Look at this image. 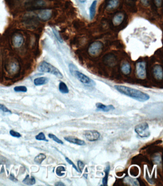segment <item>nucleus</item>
I'll return each mask as SVG.
<instances>
[{
	"instance_id": "obj_14",
	"label": "nucleus",
	"mask_w": 163,
	"mask_h": 186,
	"mask_svg": "<svg viewBox=\"0 0 163 186\" xmlns=\"http://www.w3.org/2000/svg\"><path fill=\"white\" fill-rule=\"evenodd\" d=\"M124 18V15L122 13H119L114 16L113 18V22L115 26H118L120 25L123 22Z\"/></svg>"
},
{
	"instance_id": "obj_7",
	"label": "nucleus",
	"mask_w": 163,
	"mask_h": 186,
	"mask_svg": "<svg viewBox=\"0 0 163 186\" xmlns=\"http://www.w3.org/2000/svg\"><path fill=\"white\" fill-rule=\"evenodd\" d=\"M86 139L90 142L96 141L100 137V134L96 130H86L83 132Z\"/></svg>"
},
{
	"instance_id": "obj_26",
	"label": "nucleus",
	"mask_w": 163,
	"mask_h": 186,
	"mask_svg": "<svg viewBox=\"0 0 163 186\" xmlns=\"http://www.w3.org/2000/svg\"><path fill=\"white\" fill-rule=\"evenodd\" d=\"M14 91L16 92H26L27 91L26 87L24 86H16L14 88Z\"/></svg>"
},
{
	"instance_id": "obj_3",
	"label": "nucleus",
	"mask_w": 163,
	"mask_h": 186,
	"mask_svg": "<svg viewBox=\"0 0 163 186\" xmlns=\"http://www.w3.org/2000/svg\"><path fill=\"white\" fill-rule=\"evenodd\" d=\"M134 130L138 136L141 138L148 137L150 136L149 125L147 122L139 123L135 127Z\"/></svg>"
},
{
	"instance_id": "obj_2",
	"label": "nucleus",
	"mask_w": 163,
	"mask_h": 186,
	"mask_svg": "<svg viewBox=\"0 0 163 186\" xmlns=\"http://www.w3.org/2000/svg\"><path fill=\"white\" fill-rule=\"evenodd\" d=\"M38 70L41 72L53 74L59 79H62L63 77V75L59 69L47 62H42L38 66Z\"/></svg>"
},
{
	"instance_id": "obj_8",
	"label": "nucleus",
	"mask_w": 163,
	"mask_h": 186,
	"mask_svg": "<svg viewBox=\"0 0 163 186\" xmlns=\"http://www.w3.org/2000/svg\"><path fill=\"white\" fill-rule=\"evenodd\" d=\"M52 11L51 9H42L38 11L37 16L38 18L43 21L49 20L52 16Z\"/></svg>"
},
{
	"instance_id": "obj_22",
	"label": "nucleus",
	"mask_w": 163,
	"mask_h": 186,
	"mask_svg": "<svg viewBox=\"0 0 163 186\" xmlns=\"http://www.w3.org/2000/svg\"><path fill=\"white\" fill-rule=\"evenodd\" d=\"M110 170V165H108L104 171L105 175V177L103 179V186H107L108 176H109V174Z\"/></svg>"
},
{
	"instance_id": "obj_15",
	"label": "nucleus",
	"mask_w": 163,
	"mask_h": 186,
	"mask_svg": "<svg viewBox=\"0 0 163 186\" xmlns=\"http://www.w3.org/2000/svg\"><path fill=\"white\" fill-rule=\"evenodd\" d=\"M119 4L120 0H109L106 6V8L108 10H113L117 8Z\"/></svg>"
},
{
	"instance_id": "obj_23",
	"label": "nucleus",
	"mask_w": 163,
	"mask_h": 186,
	"mask_svg": "<svg viewBox=\"0 0 163 186\" xmlns=\"http://www.w3.org/2000/svg\"><path fill=\"white\" fill-rule=\"evenodd\" d=\"M46 158V155L43 153H40L35 157L34 160L37 164H41Z\"/></svg>"
},
{
	"instance_id": "obj_1",
	"label": "nucleus",
	"mask_w": 163,
	"mask_h": 186,
	"mask_svg": "<svg viewBox=\"0 0 163 186\" xmlns=\"http://www.w3.org/2000/svg\"><path fill=\"white\" fill-rule=\"evenodd\" d=\"M114 87L121 94L141 102H144L150 99L148 94L137 89L123 85H115Z\"/></svg>"
},
{
	"instance_id": "obj_28",
	"label": "nucleus",
	"mask_w": 163,
	"mask_h": 186,
	"mask_svg": "<svg viewBox=\"0 0 163 186\" xmlns=\"http://www.w3.org/2000/svg\"><path fill=\"white\" fill-rule=\"evenodd\" d=\"M48 136H49V138H50L51 139H53L54 141L56 142L57 143L62 144V145H63V143H63L62 140H61L60 139H59V138H57L56 136H55V135H53V134H52V133H49V134L48 135Z\"/></svg>"
},
{
	"instance_id": "obj_38",
	"label": "nucleus",
	"mask_w": 163,
	"mask_h": 186,
	"mask_svg": "<svg viewBox=\"0 0 163 186\" xmlns=\"http://www.w3.org/2000/svg\"><path fill=\"white\" fill-rule=\"evenodd\" d=\"M142 3L144 5H148L149 4V0H141Z\"/></svg>"
},
{
	"instance_id": "obj_21",
	"label": "nucleus",
	"mask_w": 163,
	"mask_h": 186,
	"mask_svg": "<svg viewBox=\"0 0 163 186\" xmlns=\"http://www.w3.org/2000/svg\"><path fill=\"white\" fill-rule=\"evenodd\" d=\"M59 90L60 92L63 93V94H67L69 92V90L68 86H66V83L62 82V81L60 82L59 84Z\"/></svg>"
},
{
	"instance_id": "obj_34",
	"label": "nucleus",
	"mask_w": 163,
	"mask_h": 186,
	"mask_svg": "<svg viewBox=\"0 0 163 186\" xmlns=\"http://www.w3.org/2000/svg\"><path fill=\"white\" fill-rule=\"evenodd\" d=\"M69 69H70V73L73 75L74 74V72L75 71H76L75 68L76 67L74 64H72V63H70L69 64Z\"/></svg>"
},
{
	"instance_id": "obj_35",
	"label": "nucleus",
	"mask_w": 163,
	"mask_h": 186,
	"mask_svg": "<svg viewBox=\"0 0 163 186\" xmlns=\"http://www.w3.org/2000/svg\"><path fill=\"white\" fill-rule=\"evenodd\" d=\"M154 2L157 7H161L162 6V0H154Z\"/></svg>"
},
{
	"instance_id": "obj_31",
	"label": "nucleus",
	"mask_w": 163,
	"mask_h": 186,
	"mask_svg": "<svg viewBox=\"0 0 163 186\" xmlns=\"http://www.w3.org/2000/svg\"><path fill=\"white\" fill-rule=\"evenodd\" d=\"M53 33H54V35L55 36L56 39L59 40V41L60 42V43H62L63 42V40H62V38H61L60 36L59 32L55 30V29H53Z\"/></svg>"
},
{
	"instance_id": "obj_24",
	"label": "nucleus",
	"mask_w": 163,
	"mask_h": 186,
	"mask_svg": "<svg viewBox=\"0 0 163 186\" xmlns=\"http://www.w3.org/2000/svg\"><path fill=\"white\" fill-rule=\"evenodd\" d=\"M19 65H18L17 63L16 62H13L11 64L10 66V71L12 73H15L17 71L19 70Z\"/></svg>"
},
{
	"instance_id": "obj_6",
	"label": "nucleus",
	"mask_w": 163,
	"mask_h": 186,
	"mask_svg": "<svg viewBox=\"0 0 163 186\" xmlns=\"http://www.w3.org/2000/svg\"><path fill=\"white\" fill-rule=\"evenodd\" d=\"M136 74L139 79H144L146 77V63L139 62L136 64Z\"/></svg>"
},
{
	"instance_id": "obj_37",
	"label": "nucleus",
	"mask_w": 163,
	"mask_h": 186,
	"mask_svg": "<svg viewBox=\"0 0 163 186\" xmlns=\"http://www.w3.org/2000/svg\"><path fill=\"white\" fill-rule=\"evenodd\" d=\"M55 186H65V185L63 183H62V182L59 181L56 182L55 184Z\"/></svg>"
},
{
	"instance_id": "obj_17",
	"label": "nucleus",
	"mask_w": 163,
	"mask_h": 186,
	"mask_svg": "<svg viewBox=\"0 0 163 186\" xmlns=\"http://www.w3.org/2000/svg\"><path fill=\"white\" fill-rule=\"evenodd\" d=\"M97 4V1L95 0L90 5V19L91 20L93 19L95 15L96 8Z\"/></svg>"
},
{
	"instance_id": "obj_27",
	"label": "nucleus",
	"mask_w": 163,
	"mask_h": 186,
	"mask_svg": "<svg viewBox=\"0 0 163 186\" xmlns=\"http://www.w3.org/2000/svg\"><path fill=\"white\" fill-rule=\"evenodd\" d=\"M36 139L37 140H39V141H45L46 142H49V140L46 139L45 135L43 132L40 133L38 135L36 136Z\"/></svg>"
},
{
	"instance_id": "obj_10",
	"label": "nucleus",
	"mask_w": 163,
	"mask_h": 186,
	"mask_svg": "<svg viewBox=\"0 0 163 186\" xmlns=\"http://www.w3.org/2000/svg\"><path fill=\"white\" fill-rule=\"evenodd\" d=\"M153 74L155 79L158 80L163 79V70L160 65H156L153 68Z\"/></svg>"
},
{
	"instance_id": "obj_5",
	"label": "nucleus",
	"mask_w": 163,
	"mask_h": 186,
	"mask_svg": "<svg viewBox=\"0 0 163 186\" xmlns=\"http://www.w3.org/2000/svg\"><path fill=\"white\" fill-rule=\"evenodd\" d=\"M104 45L103 43L100 41H95L93 42L90 46H89V54L93 56H96L100 54V52L103 50Z\"/></svg>"
},
{
	"instance_id": "obj_16",
	"label": "nucleus",
	"mask_w": 163,
	"mask_h": 186,
	"mask_svg": "<svg viewBox=\"0 0 163 186\" xmlns=\"http://www.w3.org/2000/svg\"><path fill=\"white\" fill-rule=\"evenodd\" d=\"M49 81V79L46 77H39L37 78L34 80V83L35 85L41 86L44 84H46Z\"/></svg>"
},
{
	"instance_id": "obj_25",
	"label": "nucleus",
	"mask_w": 163,
	"mask_h": 186,
	"mask_svg": "<svg viewBox=\"0 0 163 186\" xmlns=\"http://www.w3.org/2000/svg\"><path fill=\"white\" fill-rule=\"evenodd\" d=\"M66 171V169L63 166H59L56 169V175L59 177H62L65 175V173H62V172Z\"/></svg>"
},
{
	"instance_id": "obj_32",
	"label": "nucleus",
	"mask_w": 163,
	"mask_h": 186,
	"mask_svg": "<svg viewBox=\"0 0 163 186\" xmlns=\"http://www.w3.org/2000/svg\"><path fill=\"white\" fill-rule=\"evenodd\" d=\"M0 110L2 111L3 112H9V113H12L10 110H9L5 106L1 103H0Z\"/></svg>"
},
{
	"instance_id": "obj_4",
	"label": "nucleus",
	"mask_w": 163,
	"mask_h": 186,
	"mask_svg": "<svg viewBox=\"0 0 163 186\" xmlns=\"http://www.w3.org/2000/svg\"><path fill=\"white\" fill-rule=\"evenodd\" d=\"M75 76L78 79L80 82L88 86L92 87L96 85V83L93 80L90 79V78L85 75L81 72L76 70L74 72Z\"/></svg>"
},
{
	"instance_id": "obj_12",
	"label": "nucleus",
	"mask_w": 163,
	"mask_h": 186,
	"mask_svg": "<svg viewBox=\"0 0 163 186\" xmlns=\"http://www.w3.org/2000/svg\"><path fill=\"white\" fill-rule=\"evenodd\" d=\"M96 107L99 111H103L104 112H108L109 111H113L115 109L113 105H105L103 103L98 102L96 104Z\"/></svg>"
},
{
	"instance_id": "obj_39",
	"label": "nucleus",
	"mask_w": 163,
	"mask_h": 186,
	"mask_svg": "<svg viewBox=\"0 0 163 186\" xmlns=\"http://www.w3.org/2000/svg\"><path fill=\"white\" fill-rule=\"evenodd\" d=\"M80 1V2H81V3H84L85 2H86V0H79Z\"/></svg>"
},
{
	"instance_id": "obj_19",
	"label": "nucleus",
	"mask_w": 163,
	"mask_h": 186,
	"mask_svg": "<svg viewBox=\"0 0 163 186\" xmlns=\"http://www.w3.org/2000/svg\"><path fill=\"white\" fill-rule=\"evenodd\" d=\"M121 71L125 75H128L131 71V67L128 63H124L121 66Z\"/></svg>"
},
{
	"instance_id": "obj_33",
	"label": "nucleus",
	"mask_w": 163,
	"mask_h": 186,
	"mask_svg": "<svg viewBox=\"0 0 163 186\" xmlns=\"http://www.w3.org/2000/svg\"><path fill=\"white\" fill-rule=\"evenodd\" d=\"M78 169L80 171V173H82V170L84 167V164L81 161H78Z\"/></svg>"
},
{
	"instance_id": "obj_36",
	"label": "nucleus",
	"mask_w": 163,
	"mask_h": 186,
	"mask_svg": "<svg viewBox=\"0 0 163 186\" xmlns=\"http://www.w3.org/2000/svg\"><path fill=\"white\" fill-rule=\"evenodd\" d=\"M9 179L11 180V181H13L15 182H17V181H17V179H16L14 175L12 174H11L10 176Z\"/></svg>"
},
{
	"instance_id": "obj_13",
	"label": "nucleus",
	"mask_w": 163,
	"mask_h": 186,
	"mask_svg": "<svg viewBox=\"0 0 163 186\" xmlns=\"http://www.w3.org/2000/svg\"><path fill=\"white\" fill-rule=\"evenodd\" d=\"M104 62L110 66H114L116 63V57L111 54L107 55L104 58Z\"/></svg>"
},
{
	"instance_id": "obj_29",
	"label": "nucleus",
	"mask_w": 163,
	"mask_h": 186,
	"mask_svg": "<svg viewBox=\"0 0 163 186\" xmlns=\"http://www.w3.org/2000/svg\"><path fill=\"white\" fill-rule=\"evenodd\" d=\"M66 160V162L69 163V164H70V165H72V167H74L75 169L76 170V171L78 172H80V171H79V169H78V167H76V165H75L74 163L71 160H70L68 157H66L65 158Z\"/></svg>"
},
{
	"instance_id": "obj_9",
	"label": "nucleus",
	"mask_w": 163,
	"mask_h": 186,
	"mask_svg": "<svg viewBox=\"0 0 163 186\" xmlns=\"http://www.w3.org/2000/svg\"><path fill=\"white\" fill-rule=\"evenodd\" d=\"M24 39L23 36L20 34L14 36L12 40V45L14 47L18 48L21 47L24 43Z\"/></svg>"
},
{
	"instance_id": "obj_20",
	"label": "nucleus",
	"mask_w": 163,
	"mask_h": 186,
	"mask_svg": "<svg viewBox=\"0 0 163 186\" xmlns=\"http://www.w3.org/2000/svg\"><path fill=\"white\" fill-rule=\"evenodd\" d=\"M23 182L26 185H33L36 183V179L33 176L30 177L29 175H27L23 180Z\"/></svg>"
},
{
	"instance_id": "obj_30",
	"label": "nucleus",
	"mask_w": 163,
	"mask_h": 186,
	"mask_svg": "<svg viewBox=\"0 0 163 186\" xmlns=\"http://www.w3.org/2000/svg\"><path fill=\"white\" fill-rule=\"evenodd\" d=\"M10 134L12 136L16 137V138H20V137H21V135L20 133H19L15 131L14 130H11L10 131Z\"/></svg>"
},
{
	"instance_id": "obj_11",
	"label": "nucleus",
	"mask_w": 163,
	"mask_h": 186,
	"mask_svg": "<svg viewBox=\"0 0 163 186\" xmlns=\"http://www.w3.org/2000/svg\"><path fill=\"white\" fill-rule=\"evenodd\" d=\"M64 139L66 141L69 142L70 143H73V144L78 145V146H84L86 145L85 142L83 140L78 139L76 137H65Z\"/></svg>"
},
{
	"instance_id": "obj_18",
	"label": "nucleus",
	"mask_w": 163,
	"mask_h": 186,
	"mask_svg": "<svg viewBox=\"0 0 163 186\" xmlns=\"http://www.w3.org/2000/svg\"><path fill=\"white\" fill-rule=\"evenodd\" d=\"M47 2L45 0H36L32 2V5L35 7H45L47 5Z\"/></svg>"
}]
</instances>
